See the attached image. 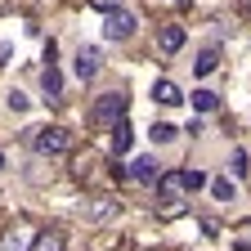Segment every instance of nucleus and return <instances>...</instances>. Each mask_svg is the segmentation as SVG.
<instances>
[{
	"instance_id": "9b49d317",
	"label": "nucleus",
	"mask_w": 251,
	"mask_h": 251,
	"mask_svg": "<svg viewBox=\"0 0 251 251\" xmlns=\"http://www.w3.org/2000/svg\"><path fill=\"white\" fill-rule=\"evenodd\" d=\"M215 68H220V50H215V45H206V50L193 58V72H198V76H211Z\"/></svg>"
},
{
	"instance_id": "f03ea898",
	"label": "nucleus",
	"mask_w": 251,
	"mask_h": 251,
	"mask_svg": "<svg viewBox=\"0 0 251 251\" xmlns=\"http://www.w3.org/2000/svg\"><path fill=\"white\" fill-rule=\"evenodd\" d=\"M126 108H130V94H126V90L99 94V99H94V108H90V121H94V126H108V130H112V126L126 117Z\"/></svg>"
},
{
	"instance_id": "0eeeda50",
	"label": "nucleus",
	"mask_w": 251,
	"mask_h": 251,
	"mask_svg": "<svg viewBox=\"0 0 251 251\" xmlns=\"http://www.w3.org/2000/svg\"><path fill=\"white\" fill-rule=\"evenodd\" d=\"M152 99L162 103V108H179V103H184V94H179V85H175V81H166V76H162V81H152Z\"/></svg>"
},
{
	"instance_id": "ddd939ff",
	"label": "nucleus",
	"mask_w": 251,
	"mask_h": 251,
	"mask_svg": "<svg viewBox=\"0 0 251 251\" xmlns=\"http://www.w3.org/2000/svg\"><path fill=\"white\" fill-rule=\"evenodd\" d=\"M0 251H31V242H27L23 229H9L5 238H0Z\"/></svg>"
},
{
	"instance_id": "aec40b11",
	"label": "nucleus",
	"mask_w": 251,
	"mask_h": 251,
	"mask_svg": "<svg viewBox=\"0 0 251 251\" xmlns=\"http://www.w3.org/2000/svg\"><path fill=\"white\" fill-rule=\"evenodd\" d=\"M233 171H238V175H247V152H242V148L233 152Z\"/></svg>"
},
{
	"instance_id": "412c9836",
	"label": "nucleus",
	"mask_w": 251,
	"mask_h": 251,
	"mask_svg": "<svg viewBox=\"0 0 251 251\" xmlns=\"http://www.w3.org/2000/svg\"><path fill=\"white\" fill-rule=\"evenodd\" d=\"M233 251H251V229H247V233H242V238L233 242Z\"/></svg>"
},
{
	"instance_id": "dca6fc26",
	"label": "nucleus",
	"mask_w": 251,
	"mask_h": 251,
	"mask_svg": "<svg viewBox=\"0 0 251 251\" xmlns=\"http://www.w3.org/2000/svg\"><path fill=\"white\" fill-rule=\"evenodd\" d=\"M211 193H215L220 202H233V198H238V184H233V179H211Z\"/></svg>"
},
{
	"instance_id": "b1692460",
	"label": "nucleus",
	"mask_w": 251,
	"mask_h": 251,
	"mask_svg": "<svg viewBox=\"0 0 251 251\" xmlns=\"http://www.w3.org/2000/svg\"><path fill=\"white\" fill-rule=\"evenodd\" d=\"M175 5H179V0H175Z\"/></svg>"
},
{
	"instance_id": "423d86ee",
	"label": "nucleus",
	"mask_w": 251,
	"mask_h": 251,
	"mask_svg": "<svg viewBox=\"0 0 251 251\" xmlns=\"http://www.w3.org/2000/svg\"><path fill=\"white\" fill-rule=\"evenodd\" d=\"M99 68H103L99 50H94V45H81V50H76V76H81V81H94V76H99Z\"/></svg>"
},
{
	"instance_id": "f3484780",
	"label": "nucleus",
	"mask_w": 251,
	"mask_h": 251,
	"mask_svg": "<svg viewBox=\"0 0 251 251\" xmlns=\"http://www.w3.org/2000/svg\"><path fill=\"white\" fill-rule=\"evenodd\" d=\"M31 251H63V238H58V233L50 229V233H41L36 242H31Z\"/></svg>"
},
{
	"instance_id": "2eb2a0df",
	"label": "nucleus",
	"mask_w": 251,
	"mask_h": 251,
	"mask_svg": "<svg viewBox=\"0 0 251 251\" xmlns=\"http://www.w3.org/2000/svg\"><path fill=\"white\" fill-rule=\"evenodd\" d=\"M193 108H198V112H215V108H220V94H211V90H193Z\"/></svg>"
},
{
	"instance_id": "4468645a",
	"label": "nucleus",
	"mask_w": 251,
	"mask_h": 251,
	"mask_svg": "<svg viewBox=\"0 0 251 251\" xmlns=\"http://www.w3.org/2000/svg\"><path fill=\"white\" fill-rule=\"evenodd\" d=\"M148 135H152V144H171V139H179V130H175L171 121H152V130H148Z\"/></svg>"
},
{
	"instance_id": "20e7f679",
	"label": "nucleus",
	"mask_w": 251,
	"mask_h": 251,
	"mask_svg": "<svg viewBox=\"0 0 251 251\" xmlns=\"http://www.w3.org/2000/svg\"><path fill=\"white\" fill-rule=\"evenodd\" d=\"M135 27H139V23H135L130 9H112L108 23H103V36H108V41H130V36H135Z\"/></svg>"
},
{
	"instance_id": "7ed1b4c3",
	"label": "nucleus",
	"mask_w": 251,
	"mask_h": 251,
	"mask_svg": "<svg viewBox=\"0 0 251 251\" xmlns=\"http://www.w3.org/2000/svg\"><path fill=\"white\" fill-rule=\"evenodd\" d=\"M31 148L41 157H63L72 148V135L63 130V126H41V130H31Z\"/></svg>"
},
{
	"instance_id": "f257e3e1",
	"label": "nucleus",
	"mask_w": 251,
	"mask_h": 251,
	"mask_svg": "<svg viewBox=\"0 0 251 251\" xmlns=\"http://www.w3.org/2000/svg\"><path fill=\"white\" fill-rule=\"evenodd\" d=\"M193 193V184H188V171H162V179H157V206H162L166 215L184 211V198Z\"/></svg>"
},
{
	"instance_id": "6ab92c4d",
	"label": "nucleus",
	"mask_w": 251,
	"mask_h": 251,
	"mask_svg": "<svg viewBox=\"0 0 251 251\" xmlns=\"http://www.w3.org/2000/svg\"><path fill=\"white\" fill-rule=\"evenodd\" d=\"M27 103H31V99H27V94H18V90H9V108H14V112H23Z\"/></svg>"
},
{
	"instance_id": "4be33fe9",
	"label": "nucleus",
	"mask_w": 251,
	"mask_h": 251,
	"mask_svg": "<svg viewBox=\"0 0 251 251\" xmlns=\"http://www.w3.org/2000/svg\"><path fill=\"white\" fill-rule=\"evenodd\" d=\"M0 166H5V157H0Z\"/></svg>"
},
{
	"instance_id": "9d476101",
	"label": "nucleus",
	"mask_w": 251,
	"mask_h": 251,
	"mask_svg": "<svg viewBox=\"0 0 251 251\" xmlns=\"http://www.w3.org/2000/svg\"><path fill=\"white\" fill-rule=\"evenodd\" d=\"M130 144H135V130H130V121L121 117V121L112 126V152H117V157H121V152H130Z\"/></svg>"
},
{
	"instance_id": "1a4fd4ad",
	"label": "nucleus",
	"mask_w": 251,
	"mask_h": 251,
	"mask_svg": "<svg viewBox=\"0 0 251 251\" xmlns=\"http://www.w3.org/2000/svg\"><path fill=\"white\" fill-rule=\"evenodd\" d=\"M184 41H188V31H184L179 23H171V27H162V36H157V45H162L166 54H175V50H184Z\"/></svg>"
},
{
	"instance_id": "39448f33",
	"label": "nucleus",
	"mask_w": 251,
	"mask_h": 251,
	"mask_svg": "<svg viewBox=\"0 0 251 251\" xmlns=\"http://www.w3.org/2000/svg\"><path fill=\"white\" fill-rule=\"evenodd\" d=\"M112 215H117V202L112 198H85L81 202V220H90V225H108Z\"/></svg>"
},
{
	"instance_id": "f8f14e48",
	"label": "nucleus",
	"mask_w": 251,
	"mask_h": 251,
	"mask_svg": "<svg viewBox=\"0 0 251 251\" xmlns=\"http://www.w3.org/2000/svg\"><path fill=\"white\" fill-rule=\"evenodd\" d=\"M41 90H45V99H58V94H63V72L54 68V63L41 72Z\"/></svg>"
},
{
	"instance_id": "6e6552de",
	"label": "nucleus",
	"mask_w": 251,
	"mask_h": 251,
	"mask_svg": "<svg viewBox=\"0 0 251 251\" xmlns=\"http://www.w3.org/2000/svg\"><path fill=\"white\" fill-rule=\"evenodd\" d=\"M130 179H139V184H152V188H157V179H162V166H157L152 157H135V166H130Z\"/></svg>"
},
{
	"instance_id": "5701e85b",
	"label": "nucleus",
	"mask_w": 251,
	"mask_h": 251,
	"mask_svg": "<svg viewBox=\"0 0 251 251\" xmlns=\"http://www.w3.org/2000/svg\"><path fill=\"white\" fill-rule=\"evenodd\" d=\"M247 9H251V0H247Z\"/></svg>"
},
{
	"instance_id": "a211bd4d",
	"label": "nucleus",
	"mask_w": 251,
	"mask_h": 251,
	"mask_svg": "<svg viewBox=\"0 0 251 251\" xmlns=\"http://www.w3.org/2000/svg\"><path fill=\"white\" fill-rule=\"evenodd\" d=\"M90 9H99V14H112V9H121V0H90Z\"/></svg>"
}]
</instances>
